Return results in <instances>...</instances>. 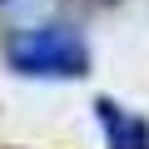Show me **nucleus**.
Masks as SVG:
<instances>
[{"label":"nucleus","instance_id":"f257e3e1","mask_svg":"<svg viewBox=\"0 0 149 149\" xmlns=\"http://www.w3.org/2000/svg\"><path fill=\"white\" fill-rule=\"evenodd\" d=\"M5 65L30 80H80L90 70V45L74 25H25L5 40Z\"/></svg>","mask_w":149,"mask_h":149},{"label":"nucleus","instance_id":"f03ea898","mask_svg":"<svg viewBox=\"0 0 149 149\" xmlns=\"http://www.w3.org/2000/svg\"><path fill=\"white\" fill-rule=\"evenodd\" d=\"M95 114H100V129H104V144L109 149H149V119L114 104V100H95Z\"/></svg>","mask_w":149,"mask_h":149},{"label":"nucleus","instance_id":"7ed1b4c3","mask_svg":"<svg viewBox=\"0 0 149 149\" xmlns=\"http://www.w3.org/2000/svg\"><path fill=\"white\" fill-rule=\"evenodd\" d=\"M45 5H55V0H0V10H45Z\"/></svg>","mask_w":149,"mask_h":149}]
</instances>
